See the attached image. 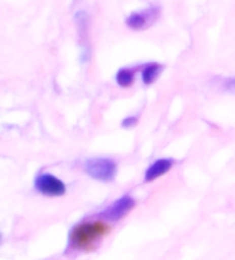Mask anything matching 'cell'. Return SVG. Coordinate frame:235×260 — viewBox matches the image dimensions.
<instances>
[{
	"instance_id": "8992f818",
	"label": "cell",
	"mask_w": 235,
	"mask_h": 260,
	"mask_svg": "<svg viewBox=\"0 0 235 260\" xmlns=\"http://www.w3.org/2000/svg\"><path fill=\"white\" fill-rule=\"evenodd\" d=\"M117 81L121 87H129V85L132 84V81H133V73H132L131 71L124 69V71H121L118 73Z\"/></svg>"
},
{
	"instance_id": "52a82bcc",
	"label": "cell",
	"mask_w": 235,
	"mask_h": 260,
	"mask_svg": "<svg viewBox=\"0 0 235 260\" xmlns=\"http://www.w3.org/2000/svg\"><path fill=\"white\" fill-rule=\"evenodd\" d=\"M158 72H160V67H158V65H151V67L147 68L146 72H145V75H143L145 81H146V83H151L153 80H155Z\"/></svg>"
},
{
	"instance_id": "6da1fadb",
	"label": "cell",
	"mask_w": 235,
	"mask_h": 260,
	"mask_svg": "<svg viewBox=\"0 0 235 260\" xmlns=\"http://www.w3.org/2000/svg\"><path fill=\"white\" fill-rule=\"evenodd\" d=\"M112 232V226L105 220H89L80 223L71 233L69 241L72 248L79 251L91 252L94 251L98 242Z\"/></svg>"
},
{
	"instance_id": "5b68a950",
	"label": "cell",
	"mask_w": 235,
	"mask_h": 260,
	"mask_svg": "<svg viewBox=\"0 0 235 260\" xmlns=\"http://www.w3.org/2000/svg\"><path fill=\"white\" fill-rule=\"evenodd\" d=\"M133 205H135V203H133L129 197H124V199L118 200L117 203L114 204L113 207L110 208V211H109V216H112V218L114 219L121 218V216H124L125 213L129 212V211L133 208Z\"/></svg>"
},
{
	"instance_id": "277c9868",
	"label": "cell",
	"mask_w": 235,
	"mask_h": 260,
	"mask_svg": "<svg viewBox=\"0 0 235 260\" xmlns=\"http://www.w3.org/2000/svg\"><path fill=\"white\" fill-rule=\"evenodd\" d=\"M172 168V161L170 160H158L155 161L154 164H151L150 168L146 172V180H154L158 179L160 176L166 174L168 171Z\"/></svg>"
},
{
	"instance_id": "3957f363",
	"label": "cell",
	"mask_w": 235,
	"mask_h": 260,
	"mask_svg": "<svg viewBox=\"0 0 235 260\" xmlns=\"http://www.w3.org/2000/svg\"><path fill=\"white\" fill-rule=\"evenodd\" d=\"M36 187L43 194L52 196V197H58V196L65 194V185L58 178L50 175V174L39 176L38 180H36Z\"/></svg>"
},
{
	"instance_id": "7a4b0ae2",
	"label": "cell",
	"mask_w": 235,
	"mask_h": 260,
	"mask_svg": "<svg viewBox=\"0 0 235 260\" xmlns=\"http://www.w3.org/2000/svg\"><path fill=\"white\" fill-rule=\"evenodd\" d=\"M87 172L99 180H112L116 174V164L108 158H94L87 162Z\"/></svg>"
}]
</instances>
